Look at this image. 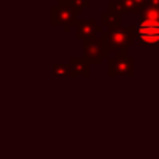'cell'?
Returning <instances> with one entry per match:
<instances>
[{"label":"cell","mask_w":159,"mask_h":159,"mask_svg":"<svg viewBox=\"0 0 159 159\" xmlns=\"http://www.w3.org/2000/svg\"><path fill=\"white\" fill-rule=\"evenodd\" d=\"M135 38H137L135 27H117L110 28L106 32H102V41H103L106 56H109L110 53L127 50V48L134 42Z\"/></svg>","instance_id":"1"},{"label":"cell","mask_w":159,"mask_h":159,"mask_svg":"<svg viewBox=\"0 0 159 159\" xmlns=\"http://www.w3.org/2000/svg\"><path fill=\"white\" fill-rule=\"evenodd\" d=\"M78 14H75L74 11L71 10L67 6H60L56 4L52 7V11H50V24L52 27H63L64 32H70L71 27H75L78 18Z\"/></svg>","instance_id":"2"},{"label":"cell","mask_w":159,"mask_h":159,"mask_svg":"<svg viewBox=\"0 0 159 159\" xmlns=\"http://www.w3.org/2000/svg\"><path fill=\"white\" fill-rule=\"evenodd\" d=\"M109 75H131L134 60L127 56V50L116 52L109 59Z\"/></svg>","instance_id":"3"},{"label":"cell","mask_w":159,"mask_h":159,"mask_svg":"<svg viewBox=\"0 0 159 159\" xmlns=\"http://www.w3.org/2000/svg\"><path fill=\"white\" fill-rule=\"evenodd\" d=\"M135 34L143 45L159 43V21L141 20V22L135 27Z\"/></svg>","instance_id":"4"},{"label":"cell","mask_w":159,"mask_h":159,"mask_svg":"<svg viewBox=\"0 0 159 159\" xmlns=\"http://www.w3.org/2000/svg\"><path fill=\"white\" fill-rule=\"evenodd\" d=\"M82 49H84V57L87 59V61L89 64H99L102 63L106 56L105 52V46H103V41L102 38H95V39H89V41H82Z\"/></svg>","instance_id":"5"},{"label":"cell","mask_w":159,"mask_h":159,"mask_svg":"<svg viewBox=\"0 0 159 159\" xmlns=\"http://www.w3.org/2000/svg\"><path fill=\"white\" fill-rule=\"evenodd\" d=\"M102 32V27L96 24L95 20H78L75 24V36L81 41L95 39Z\"/></svg>","instance_id":"6"},{"label":"cell","mask_w":159,"mask_h":159,"mask_svg":"<svg viewBox=\"0 0 159 159\" xmlns=\"http://www.w3.org/2000/svg\"><path fill=\"white\" fill-rule=\"evenodd\" d=\"M109 10L116 13H141V7L134 0H112L109 2Z\"/></svg>","instance_id":"7"},{"label":"cell","mask_w":159,"mask_h":159,"mask_svg":"<svg viewBox=\"0 0 159 159\" xmlns=\"http://www.w3.org/2000/svg\"><path fill=\"white\" fill-rule=\"evenodd\" d=\"M70 66H71L73 75H88L89 74V63L87 59L82 57H71L70 59Z\"/></svg>","instance_id":"8"},{"label":"cell","mask_w":159,"mask_h":159,"mask_svg":"<svg viewBox=\"0 0 159 159\" xmlns=\"http://www.w3.org/2000/svg\"><path fill=\"white\" fill-rule=\"evenodd\" d=\"M56 4H60V6H67L70 7L75 14H81L85 8L89 6V0H60L59 3Z\"/></svg>","instance_id":"9"},{"label":"cell","mask_w":159,"mask_h":159,"mask_svg":"<svg viewBox=\"0 0 159 159\" xmlns=\"http://www.w3.org/2000/svg\"><path fill=\"white\" fill-rule=\"evenodd\" d=\"M102 24H103V27H107L109 30L120 27V14L109 10L107 13H105L102 16Z\"/></svg>","instance_id":"10"},{"label":"cell","mask_w":159,"mask_h":159,"mask_svg":"<svg viewBox=\"0 0 159 159\" xmlns=\"http://www.w3.org/2000/svg\"><path fill=\"white\" fill-rule=\"evenodd\" d=\"M141 20H155L159 21V7L158 6H145L141 10Z\"/></svg>","instance_id":"11"},{"label":"cell","mask_w":159,"mask_h":159,"mask_svg":"<svg viewBox=\"0 0 159 159\" xmlns=\"http://www.w3.org/2000/svg\"><path fill=\"white\" fill-rule=\"evenodd\" d=\"M53 75H73L71 74V66L70 63H57L52 69Z\"/></svg>","instance_id":"12"},{"label":"cell","mask_w":159,"mask_h":159,"mask_svg":"<svg viewBox=\"0 0 159 159\" xmlns=\"http://www.w3.org/2000/svg\"><path fill=\"white\" fill-rule=\"evenodd\" d=\"M53 2H56V3H59V2H60V0H53Z\"/></svg>","instance_id":"13"}]
</instances>
